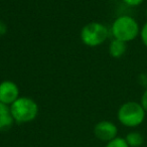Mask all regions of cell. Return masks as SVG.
I'll use <instances>...</instances> for the list:
<instances>
[{
	"mask_svg": "<svg viewBox=\"0 0 147 147\" xmlns=\"http://www.w3.org/2000/svg\"><path fill=\"white\" fill-rule=\"evenodd\" d=\"M140 104L142 105L143 109H144V110H145V112L147 113V88H145L144 92H143L142 97H141Z\"/></svg>",
	"mask_w": 147,
	"mask_h": 147,
	"instance_id": "4fadbf2b",
	"label": "cell"
},
{
	"mask_svg": "<svg viewBox=\"0 0 147 147\" xmlns=\"http://www.w3.org/2000/svg\"><path fill=\"white\" fill-rule=\"evenodd\" d=\"M140 26L137 20L129 15L117 17L112 23L111 32L114 38L124 42L132 41L140 34Z\"/></svg>",
	"mask_w": 147,
	"mask_h": 147,
	"instance_id": "6da1fadb",
	"label": "cell"
},
{
	"mask_svg": "<svg viewBox=\"0 0 147 147\" xmlns=\"http://www.w3.org/2000/svg\"><path fill=\"white\" fill-rule=\"evenodd\" d=\"M7 32V25L5 24L4 21L0 20V36L4 35Z\"/></svg>",
	"mask_w": 147,
	"mask_h": 147,
	"instance_id": "5bb4252c",
	"label": "cell"
},
{
	"mask_svg": "<svg viewBox=\"0 0 147 147\" xmlns=\"http://www.w3.org/2000/svg\"><path fill=\"white\" fill-rule=\"evenodd\" d=\"M106 147H129L127 144L126 140L124 138H120V137H116L113 140L109 141Z\"/></svg>",
	"mask_w": 147,
	"mask_h": 147,
	"instance_id": "30bf717a",
	"label": "cell"
},
{
	"mask_svg": "<svg viewBox=\"0 0 147 147\" xmlns=\"http://www.w3.org/2000/svg\"><path fill=\"white\" fill-rule=\"evenodd\" d=\"M145 110L142 105L135 101H129L121 105L118 110V120L126 127L139 126L145 119Z\"/></svg>",
	"mask_w": 147,
	"mask_h": 147,
	"instance_id": "7a4b0ae2",
	"label": "cell"
},
{
	"mask_svg": "<svg viewBox=\"0 0 147 147\" xmlns=\"http://www.w3.org/2000/svg\"><path fill=\"white\" fill-rule=\"evenodd\" d=\"M117 132H118V129L116 125L110 121H101L97 123L94 128L95 136L100 140L107 141V142L116 138Z\"/></svg>",
	"mask_w": 147,
	"mask_h": 147,
	"instance_id": "8992f818",
	"label": "cell"
},
{
	"mask_svg": "<svg viewBox=\"0 0 147 147\" xmlns=\"http://www.w3.org/2000/svg\"><path fill=\"white\" fill-rule=\"evenodd\" d=\"M146 16H147V9H146Z\"/></svg>",
	"mask_w": 147,
	"mask_h": 147,
	"instance_id": "9a60e30c",
	"label": "cell"
},
{
	"mask_svg": "<svg viewBox=\"0 0 147 147\" xmlns=\"http://www.w3.org/2000/svg\"><path fill=\"white\" fill-rule=\"evenodd\" d=\"M144 0H123V2L125 4H127L128 6L131 7H135V6H139L140 4H142Z\"/></svg>",
	"mask_w": 147,
	"mask_h": 147,
	"instance_id": "7c38bea8",
	"label": "cell"
},
{
	"mask_svg": "<svg viewBox=\"0 0 147 147\" xmlns=\"http://www.w3.org/2000/svg\"><path fill=\"white\" fill-rule=\"evenodd\" d=\"M10 111L14 121L17 123H27L34 120L38 113V106L32 99L19 97L10 105Z\"/></svg>",
	"mask_w": 147,
	"mask_h": 147,
	"instance_id": "3957f363",
	"label": "cell"
},
{
	"mask_svg": "<svg viewBox=\"0 0 147 147\" xmlns=\"http://www.w3.org/2000/svg\"><path fill=\"white\" fill-rule=\"evenodd\" d=\"M109 36L106 25L101 22H90L82 28L80 37L83 43L88 47H98L104 43Z\"/></svg>",
	"mask_w": 147,
	"mask_h": 147,
	"instance_id": "277c9868",
	"label": "cell"
},
{
	"mask_svg": "<svg viewBox=\"0 0 147 147\" xmlns=\"http://www.w3.org/2000/svg\"><path fill=\"white\" fill-rule=\"evenodd\" d=\"M127 51V42L114 38L109 45V55L114 59H120Z\"/></svg>",
	"mask_w": 147,
	"mask_h": 147,
	"instance_id": "ba28073f",
	"label": "cell"
},
{
	"mask_svg": "<svg viewBox=\"0 0 147 147\" xmlns=\"http://www.w3.org/2000/svg\"><path fill=\"white\" fill-rule=\"evenodd\" d=\"M14 118L11 114L10 107L0 102V132H6L12 127Z\"/></svg>",
	"mask_w": 147,
	"mask_h": 147,
	"instance_id": "52a82bcc",
	"label": "cell"
},
{
	"mask_svg": "<svg viewBox=\"0 0 147 147\" xmlns=\"http://www.w3.org/2000/svg\"><path fill=\"white\" fill-rule=\"evenodd\" d=\"M140 37H141V40H142L143 45L147 47V21L143 24V26L141 27L140 29Z\"/></svg>",
	"mask_w": 147,
	"mask_h": 147,
	"instance_id": "8fae6325",
	"label": "cell"
},
{
	"mask_svg": "<svg viewBox=\"0 0 147 147\" xmlns=\"http://www.w3.org/2000/svg\"><path fill=\"white\" fill-rule=\"evenodd\" d=\"M125 140H126L127 144L131 147H139L144 142V138H143V136L139 132L128 133Z\"/></svg>",
	"mask_w": 147,
	"mask_h": 147,
	"instance_id": "9c48e42d",
	"label": "cell"
},
{
	"mask_svg": "<svg viewBox=\"0 0 147 147\" xmlns=\"http://www.w3.org/2000/svg\"><path fill=\"white\" fill-rule=\"evenodd\" d=\"M19 98V89L12 81H3L0 83V102L11 105Z\"/></svg>",
	"mask_w": 147,
	"mask_h": 147,
	"instance_id": "5b68a950",
	"label": "cell"
}]
</instances>
